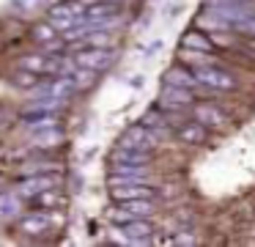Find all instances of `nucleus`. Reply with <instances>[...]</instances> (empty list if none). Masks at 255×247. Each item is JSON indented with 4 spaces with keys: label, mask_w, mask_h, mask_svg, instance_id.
<instances>
[{
    "label": "nucleus",
    "mask_w": 255,
    "mask_h": 247,
    "mask_svg": "<svg viewBox=\"0 0 255 247\" xmlns=\"http://www.w3.org/2000/svg\"><path fill=\"white\" fill-rule=\"evenodd\" d=\"M195 80L209 85V88H217V91H233V88H236V80H233L231 74H225V71H220V69H211V66H200V69L195 71Z\"/></svg>",
    "instance_id": "obj_1"
},
{
    "label": "nucleus",
    "mask_w": 255,
    "mask_h": 247,
    "mask_svg": "<svg viewBox=\"0 0 255 247\" xmlns=\"http://www.w3.org/2000/svg\"><path fill=\"white\" fill-rule=\"evenodd\" d=\"M110 63V52H107L105 47H94V49H83V52L77 55V66H83V69H105V66Z\"/></svg>",
    "instance_id": "obj_2"
},
{
    "label": "nucleus",
    "mask_w": 255,
    "mask_h": 247,
    "mask_svg": "<svg viewBox=\"0 0 255 247\" xmlns=\"http://www.w3.org/2000/svg\"><path fill=\"white\" fill-rule=\"evenodd\" d=\"M195 115H198V121L203 126H214V129H225L231 121L225 118V115L220 113V110L209 107V104H203V107H195Z\"/></svg>",
    "instance_id": "obj_3"
},
{
    "label": "nucleus",
    "mask_w": 255,
    "mask_h": 247,
    "mask_svg": "<svg viewBox=\"0 0 255 247\" xmlns=\"http://www.w3.org/2000/svg\"><path fill=\"white\" fill-rule=\"evenodd\" d=\"M189 102H192V96H189L187 91H178V88H165V93H162V107L167 110H181V107H189Z\"/></svg>",
    "instance_id": "obj_4"
},
{
    "label": "nucleus",
    "mask_w": 255,
    "mask_h": 247,
    "mask_svg": "<svg viewBox=\"0 0 255 247\" xmlns=\"http://www.w3.org/2000/svg\"><path fill=\"white\" fill-rule=\"evenodd\" d=\"M22 66L28 71H58L61 69V58H41V55H30L22 60Z\"/></svg>",
    "instance_id": "obj_5"
},
{
    "label": "nucleus",
    "mask_w": 255,
    "mask_h": 247,
    "mask_svg": "<svg viewBox=\"0 0 255 247\" xmlns=\"http://www.w3.org/2000/svg\"><path fill=\"white\" fill-rule=\"evenodd\" d=\"M121 231L134 242V239H145V236L151 234V225L148 223H134V220H127V223L121 225Z\"/></svg>",
    "instance_id": "obj_6"
},
{
    "label": "nucleus",
    "mask_w": 255,
    "mask_h": 247,
    "mask_svg": "<svg viewBox=\"0 0 255 247\" xmlns=\"http://www.w3.org/2000/svg\"><path fill=\"white\" fill-rule=\"evenodd\" d=\"M178 135L187 143H200L206 137V129H203V124H181L178 126Z\"/></svg>",
    "instance_id": "obj_7"
},
{
    "label": "nucleus",
    "mask_w": 255,
    "mask_h": 247,
    "mask_svg": "<svg viewBox=\"0 0 255 247\" xmlns=\"http://www.w3.org/2000/svg\"><path fill=\"white\" fill-rule=\"evenodd\" d=\"M113 198H118V201H132V198H151V190H148V187H118V190H113Z\"/></svg>",
    "instance_id": "obj_8"
},
{
    "label": "nucleus",
    "mask_w": 255,
    "mask_h": 247,
    "mask_svg": "<svg viewBox=\"0 0 255 247\" xmlns=\"http://www.w3.org/2000/svg\"><path fill=\"white\" fill-rule=\"evenodd\" d=\"M184 49H198V52H203V49H214V44H211V38L200 36V33H187L184 36Z\"/></svg>",
    "instance_id": "obj_9"
},
{
    "label": "nucleus",
    "mask_w": 255,
    "mask_h": 247,
    "mask_svg": "<svg viewBox=\"0 0 255 247\" xmlns=\"http://www.w3.org/2000/svg\"><path fill=\"white\" fill-rule=\"evenodd\" d=\"M167 82H170V85H184V88H195V85H198V82H195V77L189 74V71H184V69L167 71Z\"/></svg>",
    "instance_id": "obj_10"
},
{
    "label": "nucleus",
    "mask_w": 255,
    "mask_h": 247,
    "mask_svg": "<svg viewBox=\"0 0 255 247\" xmlns=\"http://www.w3.org/2000/svg\"><path fill=\"white\" fill-rule=\"evenodd\" d=\"M22 228L28 231V234H41V231L50 228V220H47V217H41V220H25Z\"/></svg>",
    "instance_id": "obj_11"
},
{
    "label": "nucleus",
    "mask_w": 255,
    "mask_h": 247,
    "mask_svg": "<svg viewBox=\"0 0 255 247\" xmlns=\"http://www.w3.org/2000/svg\"><path fill=\"white\" fill-rule=\"evenodd\" d=\"M36 80H39V77H36V71H28V74L22 71V74L17 77V82H19V85H36Z\"/></svg>",
    "instance_id": "obj_12"
},
{
    "label": "nucleus",
    "mask_w": 255,
    "mask_h": 247,
    "mask_svg": "<svg viewBox=\"0 0 255 247\" xmlns=\"http://www.w3.org/2000/svg\"><path fill=\"white\" fill-rule=\"evenodd\" d=\"M36 33H39V38H44V41H47V38H52V27H47V25H39V27H36Z\"/></svg>",
    "instance_id": "obj_13"
},
{
    "label": "nucleus",
    "mask_w": 255,
    "mask_h": 247,
    "mask_svg": "<svg viewBox=\"0 0 255 247\" xmlns=\"http://www.w3.org/2000/svg\"><path fill=\"white\" fill-rule=\"evenodd\" d=\"M242 49H250V52H255V38H247V41L242 44Z\"/></svg>",
    "instance_id": "obj_14"
},
{
    "label": "nucleus",
    "mask_w": 255,
    "mask_h": 247,
    "mask_svg": "<svg viewBox=\"0 0 255 247\" xmlns=\"http://www.w3.org/2000/svg\"><path fill=\"white\" fill-rule=\"evenodd\" d=\"M110 3H116V0H110Z\"/></svg>",
    "instance_id": "obj_15"
}]
</instances>
